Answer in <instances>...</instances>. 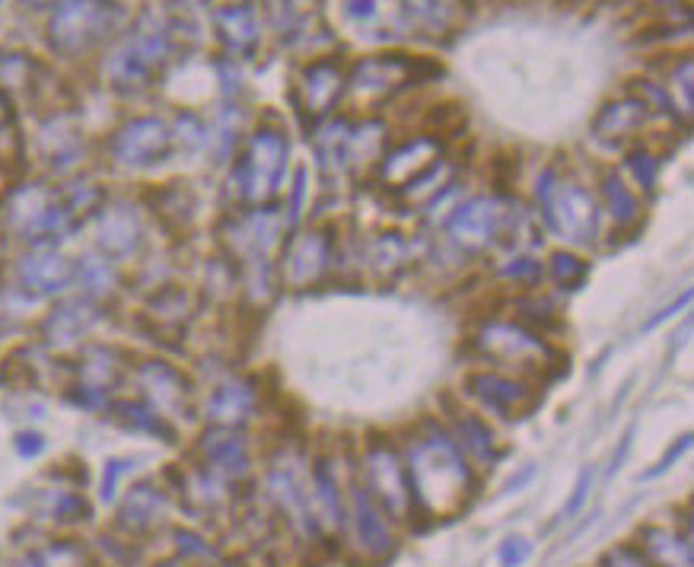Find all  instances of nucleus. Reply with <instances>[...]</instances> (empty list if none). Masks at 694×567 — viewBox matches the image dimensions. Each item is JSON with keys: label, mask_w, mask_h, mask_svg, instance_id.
<instances>
[{"label": "nucleus", "mask_w": 694, "mask_h": 567, "mask_svg": "<svg viewBox=\"0 0 694 567\" xmlns=\"http://www.w3.org/2000/svg\"><path fill=\"white\" fill-rule=\"evenodd\" d=\"M172 48L175 45H172L169 20L147 10L141 16V23L131 29V36L109 58V83L119 89H127V93L147 86L172 58Z\"/></svg>", "instance_id": "obj_1"}, {"label": "nucleus", "mask_w": 694, "mask_h": 567, "mask_svg": "<svg viewBox=\"0 0 694 567\" xmlns=\"http://www.w3.org/2000/svg\"><path fill=\"white\" fill-rule=\"evenodd\" d=\"M10 233L20 240L39 245H54L58 240L71 237L81 224L71 217L68 204L61 202V192H51L45 185H20L3 207Z\"/></svg>", "instance_id": "obj_2"}, {"label": "nucleus", "mask_w": 694, "mask_h": 567, "mask_svg": "<svg viewBox=\"0 0 694 567\" xmlns=\"http://www.w3.org/2000/svg\"><path fill=\"white\" fill-rule=\"evenodd\" d=\"M538 204H541V220L555 237L576 245L596 240L599 202L580 182H568V179H558L555 172H545L538 182Z\"/></svg>", "instance_id": "obj_3"}, {"label": "nucleus", "mask_w": 694, "mask_h": 567, "mask_svg": "<svg viewBox=\"0 0 694 567\" xmlns=\"http://www.w3.org/2000/svg\"><path fill=\"white\" fill-rule=\"evenodd\" d=\"M122 23L115 0H64L48 26V41L61 55H83L109 39Z\"/></svg>", "instance_id": "obj_4"}, {"label": "nucleus", "mask_w": 694, "mask_h": 567, "mask_svg": "<svg viewBox=\"0 0 694 567\" xmlns=\"http://www.w3.org/2000/svg\"><path fill=\"white\" fill-rule=\"evenodd\" d=\"M287 169V141L278 131H258L233 172V195L243 204L261 207L275 198Z\"/></svg>", "instance_id": "obj_5"}, {"label": "nucleus", "mask_w": 694, "mask_h": 567, "mask_svg": "<svg viewBox=\"0 0 694 567\" xmlns=\"http://www.w3.org/2000/svg\"><path fill=\"white\" fill-rule=\"evenodd\" d=\"M172 144H175V134L169 131V124L147 116V119H131L122 124L115 137L109 141V154L127 169H150L172 154Z\"/></svg>", "instance_id": "obj_6"}, {"label": "nucleus", "mask_w": 694, "mask_h": 567, "mask_svg": "<svg viewBox=\"0 0 694 567\" xmlns=\"http://www.w3.org/2000/svg\"><path fill=\"white\" fill-rule=\"evenodd\" d=\"M507 217L510 210L500 207L494 198H475V202L462 204L447 224V233L455 245H462L465 252H482L490 243L500 240V233L507 230Z\"/></svg>", "instance_id": "obj_7"}, {"label": "nucleus", "mask_w": 694, "mask_h": 567, "mask_svg": "<svg viewBox=\"0 0 694 567\" xmlns=\"http://www.w3.org/2000/svg\"><path fill=\"white\" fill-rule=\"evenodd\" d=\"M475 345L482 354L507 364H535V361H545L548 354V345L529 325L520 323H488L478 331Z\"/></svg>", "instance_id": "obj_8"}, {"label": "nucleus", "mask_w": 694, "mask_h": 567, "mask_svg": "<svg viewBox=\"0 0 694 567\" xmlns=\"http://www.w3.org/2000/svg\"><path fill=\"white\" fill-rule=\"evenodd\" d=\"M144 243V224L134 204H109L99 210V224H96V245L109 262H122L137 255V249Z\"/></svg>", "instance_id": "obj_9"}, {"label": "nucleus", "mask_w": 694, "mask_h": 567, "mask_svg": "<svg viewBox=\"0 0 694 567\" xmlns=\"http://www.w3.org/2000/svg\"><path fill=\"white\" fill-rule=\"evenodd\" d=\"M16 281L29 297H58L74 284V262L54 252L51 245H45L20 258Z\"/></svg>", "instance_id": "obj_10"}, {"label": "nucleus", "mask_w": 694, "mask_h": 567, "mask_svg": "<svg viewBox=\"0 0 694 567\" xmlns=\"http://www.w3.org/2000/svg\"><path fill=\"white\" fill-rule=\"evenodd\" d=\"M281 214L275 207H252L240 220L230 224V245L248 265L268 262L271 249L281 240Z\"/></svg>", "instance_id": "obj_11"}, {"label": "nucleus", "mask_w": 694, "mask_h": 567, "mask_svg": "<svg viewBox=\"0 0 694 567\" xmlns=\"http://www.w3.org/2000/svg\"><path fill=\"white\" fill-rule=\"evenodd\" d=\"M328 262H331V237L322 230H306L296 233L287 243L284 255V278L293 287H309L326 275Z\"/></svg>", "instance_id": "obj_12"}, {"label": "nucleus", "mask_w": 694, "mask_h": 567, "mask_svg": "<svg viewBox=\"0 0 694 567\" xmlns=\"http://www.w3.org/2000/svg\"><path fill=\"white\" fill-rule=\"evenodd\" d=\"M137 383L157 414H185L188 408V379L166 361H144L137 366Z\"/></svg>", "instance_id": "obj_13"}, {"label": "nucleus", "mask_w": 694, "mask_h": 567, "mask_svg": "<svg viewBox=\"0 0 694 567\" xmlns=\"http://www.w3.org/2000/svg\"><path fill=\"white\" fill-rule=\"evenodd\" d=\"M99 323V306L93 300H64L58 303L45 323H41V335L51 348H74L83 335H89V328Z\"/></svg>", "instance_id": "obj_14"}, {"label": "nucleus", "mask_w": 694, "mask_h": 567, "mask_svg": "<svg viewBox=\"0 0 694 567\" xmlns=\"http://www.w3.org/2000/svg\"><path fill=\"white\" fill-rule=\"evenodd\" d=\"M434 154L437 144L434 141H421V144H409L395 154H389V160L382 162V182L395 185V189H409L414 179H421L424 172H430L434 166Z\"/></svg>", "instance_id": "obj_15"}, {"label": "nucleus", "mask_w": 694, "mask_h": 567, "mask_svg": "<svg viewBox=\"0 0 694 567\" xmlns=\"http://www.w3.org/2000/svg\"><path fill=\"white\" fill-rule=\"evenodd\" d=\"M465 386L475 399H482L485 406L497 408V411H516L526 406V396H529V389L523 383L497 376V373H472L465 379Z\"/></svg>", "instance_id": "obj_16"}, {"label": "nucleus", "mask_w": 694, "mask_h": 567, "mask_svg": "<svg viewBox=\"0 0 694 567\" xmlns=\"http://www.w3.org/2000/svg\"><path fill=\"white\" fill-rule=\"evenodd\" d=\"M122 376V361H119V351L109 348V345H89L83 351L81 358V386L83 389H93L99 396H106L109 389H115Z\"/></svg>", "instance_id": "obj_17"}, {"label": "nucleus", "mask_w": 694, "mask_h": 567, "mask_svg": "<svg viewBox=\"0 0 694 567\" xmlns=\"http://www.w3.org/2000/svg\"><path fill=\"white\" fill-rule=\"evenodd\" d=\"M74 284H81L83 297L96 303V300H106V297L115 293L119 275L102 252H89V255H83L81 262H74Z\"/></svg>", "instance_id": "obj_18"}, {"label": "nucleus", "mask_w": 694, "mask_h": 567, "mask_svg": "<svg viewBox=\"0 0 694 567\" xmlns=\"http://www.w3.org/2000/svg\"><path fill=\"white\" fill-rule=\"evenodd\" d=\"M214 23H217V36H220V41L230 51L248 55L255 48V41H258V23H255V16H252L248 7H223V10H217Z\"/></svg>", "instance_id": "obj_19"}, {"label": "nucleus", "mask_w": 694, "mask_h": 567, "mask_svg": "<svg viewBox=\"0 0 694 567\" xmlns=\"http://www.w3.org/2000/svg\"><path fill=\"white\" fill-rule=\"evenodd\" d=\"M252 406H255L252 386L233 379V383H223V386L214 389V396H210V402H207V414H210L214 421H220V424H236V421L248 418Z\"/></svg>", "instance_id": "obj_20"}, {"label": "nucleus", "mask_w": 694, "mask_h": 567, "mask_svg": "<svg viewBox=\"0 0 694 567\" xmlns=\"http://www.w3.org/2000/svg\"><path fill=\"white\" fill-rule=\"evenodd\" d=\"M341 71L334 68V64H316V68H309L306 71V77H303V86H306V109H313L316 116H322L328 112L331 106H334V99H338V93H341Z\"/></svg>", "instance_id": "obj_21"}, {"label": "nucleus", "mask_w": 694, "mask_h": 567, "mask_svg": "<svg viewBox=\"0 0 694 567\" xmlns=\"http://www.w3.org/2000/svg\"><path fill=\"white\" fill-rule=\"evenodd\" d=\"M647 122V106L637 99H624V102H612L599 119H596V134L599 137H618L628 134L634 128Z\"/></svg>", "instance_id": "obj_22"}, {"label": "nucleus", "mask_w": 694, "mask_h": 567, "mask_svg": "<svg viewBox=\"0 0 694 567\" xmlns=\"http://www.w3.org/2000/svg\"><path fill=\"white\" fill-rule=\"evenodd\" d=\"M45 157L54 169H71L81 160V137L74 128H61V122L45 128Z\"/></svg>", "instance_id": "obj_23"}, {"label": "nucleus", "mask_w": 694, "mask_h": 567, "mask_svg": "<svg viewBox=\"0 0 694 567\" xmlns=\"http://www.w3.org/2000/svg\"><path fill=\"white\" fill-rule=\"evenodd\" d=\"M163 510V494L150 485H137L122 507V523L134 529L150 527L157 520V514Z\"/></svg>", "instance_id": "obj_24"}, {"label": "nucleus", "mask_w": 694, "mask_h": 567, "mask_svg": "<svg viewBox=\"0 0 694 567\" xmlns=\"http://www.w3.org/2000/svg\"><path fill=\"white\" fill-rule=\"evenodd\" d=\"M602 204L609 207V214L621 227H628V224H634L641 217V204H637V198L631 195V189L618 176L602 179Z\"/></svg>", "instance_id": "obj_25"}, {"label": "nucleus", "mask_w": 694, "mask_h": 567, "mask_svg": "<svg viewBox=\"0 0 694 567\" xmlns=\"http://www.w3.org/2000/svg\"><path fill=\"white\" fill-rule=\"evenodd\" d=\"M369 258H373V265L382 268L386 275H389V272L395 275V272L405 265V258H409V245H405L402 237L386 233V237H376V240L369 243Z\"/></svg>", "instance_id": "obj_26"}, {"label": "nucleus", "mask_w": 694, "mask_h": 567, "mask_svg": "<svg viewBox=\"0 0 694 567\" xmlns=\"http://www.w3.org/2000/svg\"><path fill=\"white\" fill-rule=\"evenodd\" d=\"M548 272H551V281L561 284V287H580V284L586 281V275H589V265L583 262V258H576L571 252H558V255H551V265H548Z\"/></svg>", "instance_id": "obj_27"}, {"label": "nucleus", "mask_w": 694, "mask_h": 567, "mask_svg": "<svg viewBox=\"0 0 694 567\" xmlns=\"http://www.w3.org/2000/svg\"><path fill=\"white\" fill-rule=\"evenodd\" d=\"M115 414L131 427H141V431H150V434H169L154 408L137 406V402H122V406H115Z\"/></svg>", "instance_id": "obj_28"}, {"label": "nucleus", "mask_w": 694, "mask_h": 567, "mask_svg": "<svg viewBox=\"0 0 694 567\" xmlns=\"http://www.w3.org/2000/svg\"><path fill=\"white\" fill-rule=\"evenodd\" d=\"M81 562V548L77 545H51V548H41L36 555H29L23 567H74Z\"/></svg>", "instance_id": "obj_29"}, {"label": "nucleus", "mask_w": 694, "mask_h": 567, "mask_svg": "<svg viewBox=\"0 0 694 567\" xmlns=\"http://www.w3.org/2000/svg\"><path fill=\"white\" fill-rule=\"evenodd\" d=\"M538 275H541V265L535 258H529V255H516V258H510V265L500 268V278H507V281L535 284Z\"/></svg>", "instance_id": "obj_30"}, {"label": "nucleus", "mask_w": 694, "mask_h": 567, "mask_svg": "<svg viewBox=\"0 0 694 567\" xmlns=\"http://www.w3.org/2000/svg\"><path fill=\"white\" fill-rule=\"evenodd\" d=\"M628 162H631V169H634L637 182H641L644 189H650V185L656 182V169H659L654 157H650V154H634Z\"/></svg>", "instance_id": "obj_31"}, {"label": "nucleus", "mask_w": 694, "mask_h": 567, "mask_svg": "<svg viewBox=\"0 0 694 567\" xmlns=\"http://www.w3.org/2000/svg\"><path fill=\"white\" fill-rule=\"evenodd\" d=\"M303 195H306V169H300V172H296V182H293V198H290V207H287V227H296V224H300Z\"/></svg>", "instance_id": "obj_32"}, {"label": "nucleus", "mask_w": 694, "mask_h": 567, "mask_svg": "<svg viewBox=\"0 0 694 567\" xmlns=\"http://www.w3.org/2000/svg\"><path fill=\"white\" fill-rule=\"evenodd\" d=\"M127 469H131V466H127L124 459H112V462L106 466V482H102V497H106V500L115 494V485H119L122 472H127Z\"/></svg>", "instance_id": "obj_33"}, {"label": "nucleus", "mask_w": 694, "mask_h": 567, "mask_svg": "<svg viewBox=\"0 0 694 567\" xmlns=\"http://www.w3.org/2000/svg\"><path fill=\"white\" fill-rule=\"evenodd\" d=\"M689 303H692V290H685V293H682V297H679V300H675L672 306H666V310H662L659 316H654V319H650V323L644 325V328H656V325H659V323H666L669 316H675V313H679L682 306H689Z\"/></svg>", "instance_id": "obj_34"}, {"label": "nucleus", "mask_w": 694, "mask_h": 567, "mask_svg": "<svg viewBox=\"0 0 694 567\" xmlns=\"http://www.w3.org/2000/svg\"><path fill=\"white\" fill-rule=\"evenodd\" d=\"M41 446L45 444H41L39 434H20V437H16V449H20L23 456H36Z\"/></svg>", "instance_id": "obj_35"}, {"label": "nucleus", "mask_w": 694, "mask_h": 567, "mask_svg": "<svg viewBox=\"0 0 694 567\" xmlns=\"http://www.w3.org/2000/svg\"><path fill=\"white\" fill-rule=\"evenodd\" d=\"M13 124V109H10V99L0 93V131H7Z\"/></svg>", "instance_id": "obj_36"}, {"label": "nucleus", "mask_w": 694, "mask_h": 567, "mask_svg": "<svg viewBox=\"0 0 694 567\" xmlns=\"http://www.w3.org/2000/svg\"><path fill=\"white\" fill-rule=\"evenodd\" d=\"M586 487H589V475H583V479H580V485H576V494H573V500L568 504V514H573V510H576V507L583 504V497H586Z\"/></svg>", "instance_id": "obj_37"}, {"label": "nucleus", "mask_w": 694, "mask_h": 567, "mask_svg": "<svg viewBox=\"0 0 694 567\" xmlns=\"http://www.w3.org/2000/svg\"><path fill=\"white\" fill-rule=\"evenodd\" d=\"M26 7H48V3H58V0H23Z\"/></svg>", "instance_id": "obj_38"}, {"label": "nucleus", "mask_w": 694, "mask_h": 567, "mask_svg": "<svg viewBox=\"0 0 694 567\" xmlns=\"http://www.w3.org/2000/svg\"><path fill=\"white\" fill-rule=\"evenodd\" d=\"M411 7H417V10H427L430 7V0H409Z\"/></svg>", "instance_id": "obj_39"}]
</instances>
